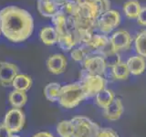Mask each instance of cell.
<instances>
[{"instance_id": "obj_32", "label": "cell", "mask_w": 146, "mask_h": 137, "mask_svg": "<svg viewBox=\"0 0 146 137\" xmlns=\"http://www.w3.org/2000/svg\"><path fill=\"white\" fill-rule=\"evenodd\" d=\"M57 1H58V3L60 4L61 6H62V5H63L64 3H66V2H70V1H74V2H80L81 0H57Z\"/></svg>"}, {"instance_id": "obj_9", "label": "cell", "mask_w": 146, "mask_h": 137, "mask_svg": "<svg viewBox=\"0 0 146 137\" xmlns=\"http://www.w3.org/2000/svg\"><path fill=\"white\" fill-rule=\"evenodd\" d=\"M82 45L88 49L90 54H99L102 56L110 47V40L105 35L93 34L89 41Z\"/></svg>"}, {"instance_id": "obj_25", "label": "cell", "mask_w": 146, "mask_h": 137, "mask_svg": "<svg viewBox=\"0 0 146 137\" xmlns=\"http://www.w3.org/2000/svg\"><path fill=\"white\" fill-rule=\"evenodd\" d=\"M57 134L60 137H71L73 124L71 120H62L57 125Z\"/></svg>"}, {"instance_id": "obj_20", "label": "cell", "mask_w": 146, "mask_h": 137, "mask_svg": "<svg viewBox=\"0 0 146 137\" xmlns=\"http://www.w3.org/2000/svg\"><path fill=\"white\" fill-rule=\"evenodd\" d=\"M141 6L138 0H128L123 4V12L125 16L130 18V19H137L140 11H141Z\"/></svg>"}, {"instance_id": "obj_15", "label": "cell", "mask_w": 146, "mask_h": 137, "mask_svg": "<svg viewBox=\"0 0 146 137\" xmlns=\"http://www.w3.org/2000/svg\"><path fill=\"white\" fill-rule=\"evenodd\" d=\"M111 70L112 78L117 80H125L131 74L126 61H121L120 58H118V59H116L115 62L111 66Z\"/></svg>"}, {"instance_id": "obj_5", "label": "cell", "mask_w": 146, "mask_h": 137, "mask_svg": "<svg viewBox=\"0 0 146 137\" xmlns=\"http://www.w3.org/2000/svg\"><path fill=\"white\" fill-rule=\"evenodd\" d=\"M110 47L114 54L119 55L121 52L130 50L132 44V37L127 30L119 29L114 31L111 37L109 39Z\"/></svg>"}, {"instance_id": "obj_10", "label": "cell", "mask_w": 146, "mask_h": 137, "mask_svg": "<svg viewBox=\"0 0 146 137\" xmlns=\"http://www.w3.org/2000/svg\"><path fill=\"white\" fill-rule=\"evenodd\" d=\"M18 67L12 62L0 61V85L8 87L12 85L15 77L18 74Z\"/></svg>"}, {"instance_id": "obj_14", "label": "cell", "mask_w": 146, "mask_h": 137, "mask_svg": "<svg viewBox=\"0 0 146 137\" xmlns=\"http://www.w3.org/2000/svg\"><path fill=\"white\" fill-rule=\"evenodd\" d=\"M127 66L130 73L133 76H140L146 70V59L140 55H132L127 59Z\"/></svg>"}, {"instance_id": "obj_1", "label": "cell", "mask_w": 146, "mask_h": 137, "mask_svg": "<svg viewBox=\"0 0 146 137\" xmlns=\"http://www.w3.org/2000/svg\"><path fill=\"white\" fill-rule=\"evenodd\" d=\"M34 20L29 11L16 6H8L0 10V30L13 43H20L31 36Z\"/></svg>"}, {"instance_id": "obj_12", "label": "cell", "mask_w": 146, "mask_h": 137, "mask_svg": "<svg viewBox=\"0 0 146 137\" xmlns=\"http://www.w3.org/2000/svg\"><path fill=\"white\" fill-rule=\"evenodd\" d=\"M36 6L40 15L45 17H52L62 7L57 0H38Z\"/></svg>"}, {"instance_id": "obj_17", "label": "cell", "mask_w": 146, "mask_h": 137, "mask_svg": "<svg viewBox=\"0 0 146 137\" xmlns=\"http://www.w3.org/2000/svg\"><path fill=\"white\" fill-rule=\"evenodd\" d=\"M39 38L41 41L47 46H52L58 43V34L52 27H45L40 30Z\"/></svg>"}, {"instance_id": "obj_23", "label": "cell", "mask_w": 146, "mask_h": 137, "mask_svg": "<svg viewBox=\"0 0 146 137\" xmlns=\"http://www.w3.org/2000/svg\"><path fill=\"white\" fill-rule=\"evenodd\" d=\"M133 44L136 53L146 59V29L140 31L136 35Z\"/></svg>"}, {"instance_id": "obj_4", "label": "cell", "mask_w": 146, "mask_h": 137, "mask_svg": "<svg viewBox=\"0 0 146 137\" xmlns=\"http://www.w3.org/2000/svg\"><path fill=\"white\" fill-rule=\"evenodd\" d=\"M80 82L83 86L87 99L95 97L100 91L106 89L107 85V80L103 76L89 75L83 70L80 76Z\"/></svg>"}, {"instance_id": "obj_11", "label": "cell", "mask_w": 146, "mask_h": 137, "mask_svg": "<svg viewBox=\"0 0 146 137\" xmlns=\"http://www.w3.org/2000/svg\"><path fill=\"white\" fill-rule=\"evenodd\" d=\"M68 61L62 54H53L47 59V68L50 73L54 75H59L67 68Z\"/></svg>"}, {"instance_id": "obj_26", "label": "cell", "mask_w": 146, "mask_h": 137, "mask_svg": "<svg viewBox=\"0 0 146 137\" xmlns=\"http://www.w3.org/2000/svg\"><path fill=\"white\" fill-rule=\"evenodd\" d=\"M90 53L84 45H79L70 51V57L73 61L77 62H83L90 56Z\"/></svg>"}, {"instance_id": "obj_22", "label": "cell", "mask_w": 146, "mask_h": 137, "mask_svg": "<svg viewBox=\"0 0 146 137\" xmlns=\"http://www.w3.org/2000/svg\"><path fill=\"white\" fill-rule=\"evenodd\" d=\"M12 86L14 90L27 91L32 86V79L30 76L27 74H19L18 73L12 82Z\"/></svg>"}, {"instance_id": "obj_21", "label": "cell", "mask_w": 146, "mask_h": 137, "mask_svg": "<svg viewBox=\"0 0 146 137\" xmlns=\"http://www.w3.org/2000/svg\"><path fill=\"white\" fill-rule=\"evenodd\" d=\"M9 102L13 108L20 109L22 108L27 102V95L26 91L14 90H12L8 96Z\"/></svg>"}, {"instance_id": "obj_8", "label": "cell", "mask_w": 146, "mask_h": 137, "mask_svg": "<svg viewBox=\"0 0 146 137\" xmlns=\"http://www.w3.org/2000/svg\"><path fill=\"white\" fill-rule=\"evenodd\" d=\"M3 123L12 134H16L25 125V114L21 109L12 108L6 113Z\"/></svg>"}, {"instance_id": "obj_34", "label": "cell", "mask_w": 146, "mask_h": 137, "mask_svg": "<svg viewBox=\"0 0 146 137\" xmlns=\"http://www.w3.org/2000/svg\"><path fill=\"white\" fill-rule=\"evenodd\" d=\"M2 35V33H1V30H0V36H1Z\"/></svg>"}, {"instance_id": "obj_27", "label": "cell", "mask_w": 146, "mask_h": 137, "mask_svg": "<svg viewBox=\"0 0 146 137\" xmlns=\"http://www.w3.org/2000/svg\"><path fill=\"white\" fill-rule=\"evenodd\" d=\"M61 10L66 14L68 17H79L80 12V2H66L62 5Z\"/></svg>"}, {"instance_id": "obj_16", "label": "cell", "mask_w": 146, "mask_h": 137, "mask_svg": "<svg viewBox=\"0 0 146 137\" xmlns=\"http://www.w3.org/2000/svg\"><path fill=\"white\" fill-rule=\"evenodd\" d=\"M95 103L100 109L104 110L111 104L116 98L114 91L111 89H104L95 96Z\"/></svg>"}, {"instance_id": "obj_30", "label": "cell", "mask_w": 146, "mask_h": 137, "mask_svg": "<svg viewBox=\"0 0 146 137\" xmlns=\"http://www.w3.org/2000/svg\"><path fill=\"white\" fill-rule=\"evenodd\" d=\"M12 132L5 126L4 123L0 124V137H10Z\"/></svg>"}, {"instance_id": "obj_13", "label": "cell", "mask_w": 146, "mask_h": 137, "mask_svg": "<svg viewBox=\"0 0 146 137\" xmlns=\"http://www.w3.org/2000/svg\"><path fill=\"white\" fill-rule=\"evenodd\" d=\"M123 112H124V106H123L122 100L121 98L116 97L107 108L103 110V116L107 120L114 122L121 117Z\"/></svg>"}, {"instance_id": "obj_29", "label": "cell", "mask_w": 146, "mask_h": 137, "mask_svg": "<svg viewBox=\"0 0 146 137\" xmlns=\"http://www.w3.org/2000/svg\"><path fill=\"white\" fill-rule=\"evenodd\" d=\"M137 23L140 26L146 27V6L141 7L140 14L137 17Z\"/></svg>"}, {"instance_id": "obj_18", "label": "cell", "mask_w": 146, "mask_h": 137, "mask_svg": "<svg viewBox=\"0 0 146 137\" xmlns=\"http://www.w3.org/2000/svg\"><path fill=\"white\" fill-rule=\"evenodd\" d=\"M52 23L54 25V29L57 30L58 35H62L66 33L68 30V17L62 10L58 11L56 15L52 17Z\"/></svg>"}, {"instance_id": "obj_2", "label": "cell", "mask_w": 146, "mask_h": 137, "mask_svg": "<svg viewBox=\"0 0 146 137\" xmlns=\"http://www.w3.org/2000/svg\"><path fill=\"white\" fill-rule=\"evenodd\" d=\"M87 99L85 90L80 81L61 86L58 102L65 109H73Z\"/></svg>"}, {"instance_id": "obj_6", "label": "cell", "mask_w": 146, "mask_h": 137, "mask_svg": "<svg viewBox=\"0 0 146 137\" xmlns=\"http://www.w3.org/2000/svg\"><path fill=\"white\" fill-rule=\"evenodd\" d=\"M83 71L89 75L103 76L106 73L108 62L103 56L99 54H90L82 62Z\"/></svg>"}, {"instance_id": "obj_19", "label": "cell", "mask_w": 146, "mask_h": 137, "mask_svg": "<svg viewBox=\"0 0 146 137\" xmlns=\"http://www.w3.org/2000/svg\"><path fill=\"white\" fill-rule=\"evenodd\" d=\"M58 47L65 52L71 51L77 46L74 36L70 31H67L66 33H64L62 35H58Z\"/></svg>"}, {"instance_id": "obj_7", "label": "cell", "mask_w": 146, "mask_h": 137, "mask_svg": "<svg viewBox=\"0 0 146 137\" xmlns=\"http://www.w3.org/2000/svg\"><path fill=\"white\" fill-rule=\"evenodd\" d=\"M121 24L120 13L113 9L102 13L97 19V27L100 32L109 34L115 30Z\"/></svg>"}, {"instance_id": "obj_3", "label": "cell", "mask_w": 146, "mask_h": 137, "mask_svg": "<svg viewBox=\"0 0 146 137\" xmlns=\"http://www.w3.org/2000/svg\"><path fill=\"white\" fill-rule=\"evenodd\" d=\"M73 124L71 137H96L100 125L91 119L85 116H76L70 119Z\"/></svg>"}, {"instance_id": "obj_31", "label": "cell", "mask_w": 146, "mask_h": 137, "mask_svg": "<svg viewBox=\"0 0 146 137\" xmlns=\"http://www.w3.org/2000/svg\"><path fill=\"white\" fill-rule=\"evenodd\" d=\"M32 137H55V136L48 132H38V134H34Z\"/></svg>"}, {"instance_id": "obj_28", "label": "cell", "mask_w": 146, "mask_h": 137, "mask_svg": "<svg viewBox=\"0 0 146 137\" xmlns=\"http://www.w3.org/2000/svg\"><path fill=\"white\" fill-rule=\"evenodd\" d=\"M96 137H120L116 131L111 128H100Z\"/></svg>"}, {"instance_id": "obj_33", "label": "cell", "mask_w": 146, "mask_h": 137, "mask_svg": "<svg viewBox=\"0 0 146 137\" xmlns=\"http://www.w3.org/2000/svg\"><path fill=\"white\" fill-rule=\"evenodd\" d=\"M10 137H21V136H19V135H17V134H12Z\"/></svg>"}, {"instance_id": "obj_24", "label": "cell", "mask_w": 146, "mask_h": 137, "mask_svg": "<svg viewBox=\"0 0 146 137\" xmlns=\"http://www.w3.org/2000/svg\"><path fill=\"white\" fill-rule=\"evenodd\" d=\"M61 85L57 82H50L47 84L44 89V94L49 102H58V96L60 93Z\"/></svg>"}]
</instances>
